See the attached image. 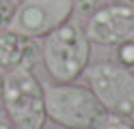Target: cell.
<instances>
[{
    "label": "cell",
    "instance_id": "cell-1",
    "mask_svg": "<svg viewBox=\"0 0 134 129\" xmlns=\"http://www.w3.org/2000/svg\"><path fill=\"white\" fill-rule=\"evenodd\" d=\"M41 60L52 82H78L91 63V41L71 20L43 37Z\"/></svg>",
    "mask_w": 134,
    "mask_h": 129
},
{
    "label": "cell",
    "instance_id": "cell-2",
    "mask_svg": "<svg viewBox=\"0 0 134 129\" xmlns=\"http://www.w3.org/2000/svg\"><path fill=\"white\" fill-rule=\"evenodd\" d=\"M48 118L65 129H93L106 108L87 84L52 82L43 86Z\"/></svg>",
    "mask_w": 134,
    "mask_h": 129
},
{
    "label": "cell",
    "instance_id": "cell-3",
    "mask_svg": "<svg viewBox=\"0 0 134 129\" xmlns=\"http://www.w3.org/2000/svg\"><path fill=\"white\" fill-rule=\"evenodd\" d=\"M2 110L18 129L46 127V93L32 69H11L2 75Z\"/></svg>",
    "mask_w": 134,
    "mask_h": 129
},
{
    "label": "cell",
    "instance_id": "cell-4",
    "mask_svg": "<svg viewBox=\"0 0 134 129\" xmlns=\"http://www.w3.org/2000/svg\"><path fill=\"white\" fill-rule=\"evenodd\" d=\"M85 84L95 93L106 112L134 120V71L119 63L102 60L85 69Z\"/></svg>",
    "mask_w": 134,
    "mask_h": 129
},
{
    "label": "cell",
    "instance_id": "cell-5",
    "mask_svg": "<svg viewBox=\"0 0 134 129\" xmlns=\"http://www.w3.org/2000/svg\"><path fill=\"white\" fill-rule=\"evenodd\" d=\"M74 0H20L9 28L30 39H43L71 20Z\"/></svg>",
    "mask_w": 134,
    "mask_h": 129
},
{
    "label": "cell",
    "instance_id": "cell-6",
    "mask_svg": "<svg viewBox=\"0 0 134 129\" xmlns=\"http://www.w3.org/2000/svg\"><path fill=\"white\" fill-rule=\"evenodd\" d=\"M85 32L91 43L110 47L134 39V9L119 2H106L87 17Z\"/></svg>",
    "mask_w": 134,
    "mask_h": 129
},
{
    "label": "cell",
    "instance_id": "cell-7",
    "mask_svg": "<svg viewBox=\"0 0 134 129\" xmlns=\"http://www.w3.org/2000/svg\"><path fill=\"white\" fill-rule=\"evenodd\" d=\"M41 56L37 39L20 34L11 28L0 30V69H32Z\"/></svg>",
    "mask_w": 134,
    "mask_h": 129
},
{
    "label": "cell",
    "instance_id": "cell-8",
    "mask_svg": "<svg viewBox=\"0 0 134 129\" xmlns=\"http://www.w3.org/2000/svg\"><path fill=\"white\" fill-rule=\"evenodd\" d=\"M93 129H134V120L115 112H104V116L95 123Z\"/></svg>",
    "mask_w": 134,
    "mask_h": 129
},
{
    "label": "cell",
    "instance_id": "cell-9",
    "mask_svg": "<svg viewBox=\"0 0 134 129\" xmlns=\"http://www.w3.org/2000/svg\"><path fill=\"white\" fill-rule=\"evenodd\" d=\"M115 63H119L125 69H134V39L121 41L115 45Z\"/></svg>",
    "mask_w": 134,
    "mask_h": 129
},
{
    "label": "cell",
    "instance_id": "cell-10",
    "mask_svg": "<svg viewBox=\"0 0 134 129\" xmlns=\"http://www.w3.org/2000/svg\"><path fill=\"white\" fill-rule=\"evenodd\" d=\"M13 11H15L13 0H0V30L9 28V24L13 20Z\"/></svg>",
    "mask_w": 134,
    "mask_h": 129
},
{
    "label": "cell",
    "instance_id": "cell-11",
    "mask_svg": "<svg viewBox=\"0 0 134 129\" xmlns=\"http://www.w3.org/2000/svg\"><path fill=\"white\" fill-rule=\"evenodd\" d=\"M74 4H76V11L80 15H91L93 11H97L99 7L106 4V0H74Z\"/></svg>",
    "mask_w": 134,
    "mask_h": 129
},
{
    "label": "cell",
    "instance_id": "cell-12",
    "mask_svg": "<svg viewBox=\"0 0 134 129\" xmlns=\"http://www.w3.org/2000/svg\"><path fill=\"white\" fill-rule=\"evenodd\" d=\"M0 129H18V127H15V123H13L7 114L0 112Z\"/></svg>",
    "mask_w": 134,
    "mask_h": 129
},
{
    "label": "cell",
    "instance_id": "cell-13",
    "mask_svg": "<svg viewBox=\"0 0 134 129\" xmlns=\"http://www.w3.org/2000/svg\"><path fill=\"white\" fill-rule=\"evenodd\" d=\"M113 2H119V4H125V7H132L134 9V0H113Z\"/></svg>",
    "mask_w": 134,
    "mask_h": 129
},
{
    "label": "cell",
    "instance_id": "cell-14",
    "mask_svg": "<svg viewBox=\"0 0 134 129\" xmlns=\"http://www.w3.org/2000/svg\"><path fill=\"white\" fill-rule=\"evenodd\" d=\"M0 112H2V73H0Z\"/></svg>",
    "mask_w": 134,
    "mask_h": 129
}]
</instances>
